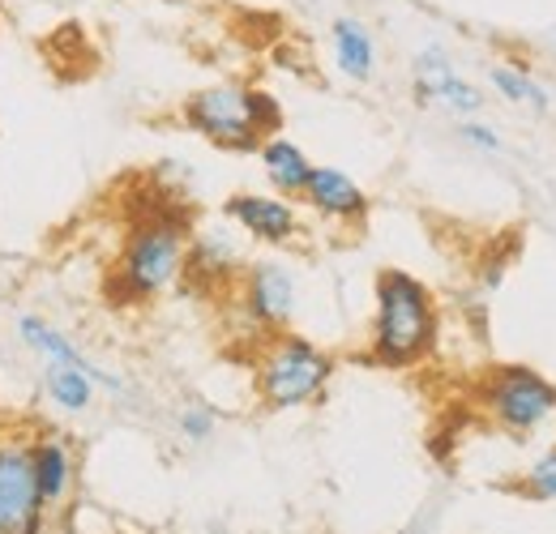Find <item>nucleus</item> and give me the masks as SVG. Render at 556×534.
<instances>
[{"label":"nucleus","mask_w":556,"mask_h":534,"mask_svg":"<svg viewBox=\"0 0 556 534\" xmlns=\"http://www.w3.org/2000/svg\"><path fill=\"white\" fill-rule=\"evenodd\" d=\"M180 125L227 154H257L282 134V103L253 81H210L180 103Z\"/></svg>","instance_id":"nucleus-3"},{"label":"nucleus","mask_w":556,"mask_h":534,"mask_svg":"<svg viewBox=\"0 0 556 534\" xmlns=\"http://www.w3.org/2000/svg\"><path fill=\"white\" fill-rule=\"evenodd\" d=\"M295 308H300V278H295L291 262L257 257L244 266L240 282H236V313L249 334L270 338L291 330Z\"/></svg>","instance_id":"nucleus-7"},{"label":"nucleus","mask_w":556,"mask_h":534,"mask_svg":"<svg viewBox=\"0 0 556 534\" xmlns=\"http://www.w3.org/2000/svg\"><path fill=\"white\" fill-rule=\"evenodd\" d=\"M522 492L531 496V500H544V505H556V445L553 449H544L527 474H522Z\"/></svg>","instance_id":"nucleus-20"},{"label":"nucleus","mask_w":556,"mask_h":534,"mask_svg":"<svg viewBox=\"0 0 556 534\" xmlns=\"http://www.w3.org/2000/svg\"><path fill=\"white\" fill-rule=\"evenodd\" d=\"M35 474L48 513H61L77 492V454L73 441L56 428H35Z\"/></svg>","instance_id":"nucleus-12"},{"label":"nucleus","mask_w":556,"mask_h":534,"mask_svg":"<svg viewBox=\"0 0 556 534\" xmlns=\"http://www.w3.org/2000/svg\"><path fill=\"white\" fill-rule=\"evenodd\" d=\"M334 372H339V364L321 342L295 334V330H282V334L262 338V346H257L253 394L262 402V410H270V415L304 410V406L326 398Z\"/></svg>","instance_id":"nucleus-4"},{"label":"nucleus","mask_w":556,"mask_h":534,"mask_svg":"<svg viewBox=\"0 0 556 534\" xmlns=\"http://www.w3.org/2000/svg\"><path fill=\"white\" fill-rule=\"evenodd\" d=\"M48 505L35 474V432H0V534H43Z\"/></svg>","instance_id":"nucleus-6"},{"label":"nucleus","mask_w":556,"mask_h":534,"mask_svg":"<svg viewBox=\"0 0 556 534\" xmlns=\"http://www.w3.org/2000/svg\"><path fill=\"white\" fill-rule=\"evenodd\" d=\"M403 534H419V526H407V531H403Z\"/></svg>","instance_id":"nucleus-22"},{"label":"nucleus","mask_w":556,"mask_h":534,"mask_svg":"<svg viewBox=\"0 0 556 534\" xmlns=\"http://www.w3.org/2000/svg\"><path fill=\"white\" fill-rule=\"evenodd\" d=\"M476 402L509 436H531L556 419V385L531 364H496L480 377Z\"/></svg>","instance_id":"nucleus-5"},{"label":"nucleus","mask_w":556,"mask_h":534,"mask_svg":"<svg viewBox=\"0 0 556 534\" xmlns=\"http://www.w3.org/2000/svg\"><path fill=\"white\" fill-rule=\"evenodd\" d=\"M441 338V313L432 287L407 269H381L372 282V330L368 359L377 368H419Z\"/></svg>","instance_id":"nucleus-1"},{"label":"nucleus","mask_w":556,"mask_h":534,"mask_svg":"<svg viewBox=\"0 0 556 534\" xmlns=\"http://www.w3.org/2000/svg\"><path fill=\"white\" fill-rule=\"evenodd\" d=\"M223 218L253 244L266 249H291L304 236L300 201L282 193H231L223 201Z\"/></svg>","instance_id":"nucleus-8"},{"label":"nucleus","mask_w":556,"mask_h":534,"mask_svg":"<svg viewBox=\"0 0 556 534\" xmlns=\"http://www.w3.org/2000/svg\"><path fill=\"white\" fill-rule=\"evenodd\" d=\"M330 56H334V68L355 81V86H368L377 77V65H381V52H377V30L355 17V13H339L330 22Z\"/></svg>","instance_id":"nucleus-13"},{"label":"nucleus","mask_w":556,"mask_h":534,"mask_svg":"<svg viewBox=\"0 0 556 534\" xmlns=\"http://www.w3.org/2000/svg\"><path fill=\"white\" fill-rule=\"evenodd\" d=\"M176 432L189 441V445H210L214 432H218V410L206 402H185L176 410Z\"/></svg>","instance_id":"nucleus-19"},{"label":"nucleus","mask_w":556,"mask_h":534,"mask_svg":"<svg viewBox=\"0 0 556 534\" xmlns=\"http://www.w3.org/2000/svg\"><path fill=\"white\" fill-rule=\"evenodd\" d=\"M458 73L454 56L441 48V43H424L416 56H412V99L416 107H432L437 90Z\"/></svg>","instance_id":"nucleus-17"},{"label":"nucleus","mask_w":556,"mask_h":534,"mask_svg":"<svg viewBox=\"0 0 556 534\" xmlns=\"http://www.w3.org/2000/svg\"><path fill=\"white\" fill-rule=\"evenodd\" d=\"M432 107H437V112H445V116H454V120H471V116H484L488 103H484V90H480L471 77L454 73V77L437 90Z\"/></svg>","instance_id":"nucleus-18"},{"label":"nucleus","mask_w":556,"mask_h":534,"mask_svg":"<svg viewBox=\"0 0 556 534\" xmlns=\"http://www.w3.org/2000/svg\"><path fill=\"white\" fill-rule=\"evenodd\" d=\"M454 137L467 145V150H480V154H501L505 150V137L488 125L484 116H471V120H454Z\"/></svg>","instance_id":"nucleus-21"},{"label":"nucleus","mask_w":556,"mask_h":534,"mask_svg":"<svg viewBox=\"0 0 556 534\" xmlns=\"http://www.w3.org/2000/svg\"><path fill=\"white\" fill-rule=\"evenodd\" d=\"M189 214L180 209H154L138 218L108 274V295L125 308H141L176 291L189 266Z\"/></svg>","instance_id":"nucleus-2"},{"label":"nucleus","mask_w":556,"mask_h":534,"mask_svg":"<svg viewBox=\"0 0 556 534\" xmlns=\"http://www.w3.org/2000/svg\"><path fill=\"white\" fill-rule=\"evenodd\" d=\"M257 163H262V176H266L270 193H282V198H295V201L304 198L308 176H313V167H317L287 134L266 137L262 150H257Z\"/></svg>","instance_id":"nucleus-14"},{"label":"nucleus","mask_w":556,"mask_h":534,"mask_svg":"<svg viewBox=\"0 0 556 534\" xmlns=\"http://www.w3.org/2000/svg\"><path fill=\"white\" fill-rule=\"evenodd\" d=\"M300 201L308 205L313 218H321V223H330L339 231H359L368 223V214H372L368 193L351 180L343 167H313L308 189H304Z\"/></svg>","instance_id":"nucleus-11"},{"label":"nucleus","mask_w":556,"mask_h":534,"mask_svg":"<svg viewBox=\"0 0 556 534\" xmlns=\"http://www.w3.org/2000/svg\"><path fill=\"white\" fill-rule=\"evenodd\" d=\"M249 266L244 257V240L240 231L223 218V223H202L189 231V266H185V282H193L198 291H231L240 282V274Z\"/></svg>","instance_id":"nucleus-9"},{"label":"nucleus","mask_w":556,"mask_h":534,"mask_svg":"<svg viewBox=\"0 0 556 534\" xmlns=\"http://www.w3.org/2000/svg\"><path fill=\"white\" fill-rule=\"evenodd\" d=\"M17 338H22V346H26L30 355H39L48 368H56V364H61V368H81V372H90V381L99 385V394L129 398V381H125L121 372L94 364V359H90L65 330H56L48 317H39V313H22V317H17Z\"/></svg>","instance_id":"nucleus-10"},{"label":"nucleus","mask_w":556,"mask_h":534,"mask_svg":"<svg viewBox=\"0 0 556 534\" xmlns=\"http://www.w3.org/2000/svg\"><path fill=\"white\" fill-rule=\"evenodd\" d=\"M484 77L496 99L518 103V107H531V112H540V116L553 112V90H548L531 68L522 65V61H492Z\"/></svg>","instance_id":"nucleus-15"},{"label":"nucleus","mask_w":556,"mask_h":534,"mask_svg":"<svg viewBox=\"0 0 556 534\" xmlns=\"http://www.w3.org/2000/svg\"><path fill=\"white\" fill-rule=\"evenodd\" d=\"M43 394L48 402L61 410V415H86L94 398H99V385L90 381V372H81V368H48L43 372Z\"/></svg>","instance_id":"nucleus-16"}]
</instances>
